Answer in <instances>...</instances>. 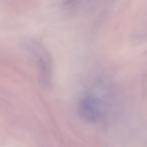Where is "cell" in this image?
Returning a JSON list of instances; mask_svg holds the SVG:
<instances>
[{"label":"cell","mask_w":147,"mask_h":147,"mask_svg":"<svg viewBox=\"0 0 147 147\" xmlns=\"http://www.w3.org/2000/svg\"><path fill=\"white\" fill-rule=\"evenodd\" d=\"M78 112L83 121L94 124L102 119L104 114V103L96 95L88 93L79 101Z\"/></svg>","instance_id":"1"},{"label":"cell","mask_w":147,"mask_h":147,"mask_svg":"<svg viewBox=\"0 0 147 147\" xmlns=\"http://www.w3.org/2000/svg\"><path fill=\"white\" fill-rule=\"evenodd\" d=\"M33 55L35 57L38 69V75L40 82L43 85H49L51 83V61L49 53L42 49V47L36 43H33L30 47Z\"/></svg>","instance_id":"2"}]
</instances>
